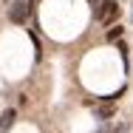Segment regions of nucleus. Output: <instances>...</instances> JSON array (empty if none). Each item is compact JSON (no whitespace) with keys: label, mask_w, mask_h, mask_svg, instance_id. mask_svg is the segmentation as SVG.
<instances>
[{"label":"nucleus","mask_w":133,"mask_h":133,"mask_svg":"<svg viewBox=\"0 0 133 133\" xmlns=\"http://www.w3.org/2000/svg\"><path fill=\"white\" fill-rule=\"evenodd\" d=\"M122 31H125L122 26H108V40H119V37H122Z\"/></svg>","instance_id":"nucleus-4"},{"label":"nucleus","mask_w":133,"mask_h":133,"mask_svg":"<svg viewBox=\"0 0 133 133\" xmlns=\"http://www.w3.org/2000/svg\"><path fill=\"white\" fill-rule=\"evenodd\" d=\"M0 3H11V0H0Z\"/></svg>","instance_id":"nucleus-6"},{"label":"nucleus","mask_w":133,"mask_h":133,"mask_svg":"<svg viewBox=\"0 0 133 133\" xmlns=\"http://www.w3.org/2000/svg\"><path fill=\"white\" fill-rule=\"evenodd\" d=\"M116 17H119V6L113 3L105 14H102V26H113V23H116Z\"/></svg>","instance_id":"nucleus-3"},{"label":"nucleus","mask_w":133,"mask_h":133,"mask_svg":"<svg viewBox=\"0 0 133 133\" xmlns=\"http://www.w3.org/2000/svg\"><path fill=\"white\" fill-rule=\"evenodd\" d=\"M14 119H17V110L14 108H6L3 113H0V133H6L11 125H14Z\"/></svg>","instance_id":"nucleus-2"},{"label":"nucleus","mask_w":133,"mask_h":133,"mask_svg":"<svg viewBox=\"0 0 133 133\" xmlns=\"http://www.w3.org/2000/svg\"><path fill=\"white\" fill-rule=\"evenodd\" d=\"M96 116H99V119H110V116H113V105H102L96 110Z\"/></svg>","instance_id":"nucleus-5"},{"label":"nucleus","mask_w":133,"mask_h":133,"mask_svg":"<svg viewBox=\"0 0 133 133\" xmlns=\"http://www.w3.org/2000/svg\"><path fill=\"white\" fill-rule=\"evenodd\" d=\"M28 14H31V6H28L26 0H11V3H9V20H11V23H17V26L26 23Z\"/></svg>","instance_id":"nucleus-1"}]
</instances>
